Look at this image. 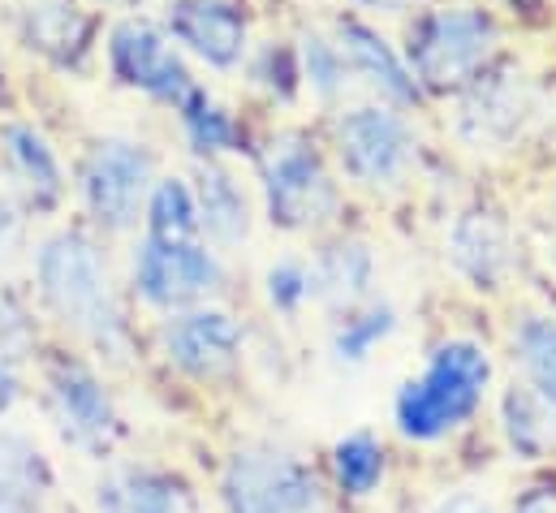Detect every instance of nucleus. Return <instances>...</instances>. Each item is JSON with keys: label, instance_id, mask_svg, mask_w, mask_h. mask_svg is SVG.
I'll use <instances>...</instances> for the list:
<instances>
[{"label": "nucleus", "instance_id": "f257e3e1", "mask_svg": "<svg viewBox=\"0 0 556 513\" xmlns=\"http://www.w3.org/2000/svg\"><path fill=\"white\" fill-rule=\"evenodd\" d=\"M492 385V359L479 341H444L431 350L422 376L406 380L393 401V423L406 440L431 445L466 427Z\"/></svg>", "mask_w": 556, "mask_h": 513}, {"label": "nucleus", "instance_id": "f03ea898", "mask_svg": "<svg viewBox=\"0 0 556 513\" xmlns=\"http://www.w3.org/2000/svg\"><path fill=\"white\" fill-rule=\"evenodd\" d=\"M39 289L43 302L56 311V320L65 328H74L78 337L117 350L126 337L122 311H117V293L109 280V263L96 251V242L87 234H56L43 242L39 251Z\"/></svg>", "mask_w": 556, "mask_h": 513}, {"label": "nucleus", "instance_id": "7ed1b4c3", "mask_svg": "<svg viewBox=\"0 0 556 513\" xmlns=\"http://www.w3.org/2000/svg\"><path fill=\"white\" fill-rule=\"evenodd\" d=\"M220 501L229 513H324L319 475L289 449L247 445L220 475Z\"/></svg>", "mask_w": 556, "mask_h": 513}, {"label": "nucleus", "instance_id": "20e7f679", "mask_svg": "<svg viewBox=\"0 0 556 513\" xmlns=\"http://www.w3.org/2000/svg\"><path fill=\"white\" fill-rule=\"evenodd\" d=\"M496 52V22L483 9H435L422 17L410 43L418 87L427 91H457L470 87L479 74H488V61Z\"/></svg>", "mask_w": 556, "mask_h": 513}, {"label": "nucleus", "instance_id": "39448f33", "mask_svg": "<svg viewBox=\"0 0 556 513\" xmlns=\"http://www.w3.org/2000/svg\"><path fill=\"white\" fill-rule=\"evenodd\" d=\"M268 212L280 229H311L337 212V186L302 134H280L264 151Z\"/></svg>", "mask_w": 556, "mask_h": 513}, {"label": "nucleus", "instance_id": "423d86ee", "mask_svg": "<svg viewBox=\"0 0 556 513\" xmlns=\"http://www.w3.org/2000/svg\"><path fill=\"white\" fill-rule=\"evenodd\" d=\"M225 280L220 259L203 251L199 242H160V238H142L135 251V285L139 293L160 306V311H181L194 306L199 298L216 293Z\"/></svg>", "mask_w": 556, "mask_h": 513}, {"label": "nucleus", "instance_id": "0eeeda50", "mask_svg": "<svg viewBox=\"0 0 556 513\" xmlns=\"http://www.w3.org/2000/svg\"><path fill=\"white\" fill-rule=\"evenodd\" d=\"M151 190V155L130 138H104L83 173V195L104 229H130Z\"/></svg>", "mask_w": 556, "mask_h": 513}, {"label": "nucleus", "instance_id": "6e6552de", "mask_svg": "<svg viewBox=\"0 0 556 513\" xmlns=\"http://www.w3.org/2000/svg\"><path fill=\"white\" fill-rule=\"evenodd\" d=\"M337 142L345 173L363 186H393L415 155L410 129L389 109H354L350 117H341Z\"/></svg>", "mask_w": 556, "mask_h": 513}, {"label": "nucleus", "instance_id": "1a4fd4ad", "mask_svg": "<svg viewBox=\"0 0 556 513\" xmlns=\"http://www.w3.org/2000/svg\"><path fill=\"white\" fill-rule=\"evenodd\" d=\"M160 341H164L168 363L181 367L194 380H220L242 359V328L229 311H216V306L173 315L164 324Z\"/></svg>", "mask_w": 556, "mask_h": 513}, {"label": "nucleus", "instance_id": "9d476101", "mask_svg": "<svg viewBox=\"0 0 556 513\" xmlns=\"http://www.w3.org/2000/svg\"><path fill=\"white\" fill-rule=\"evenodd\" d=\"M109 57H113V70L126 87H139V91L155 96V100H168L177 109L199 91L181 65V57L168 48V39L142 17H130L113 30Z\"/></svg>", "mask_w": 556, "mask_h": 513}, {"label": "nucleus", "instance_id": "9b49d317", "mask_svg": "<svg viewBox=\"0 0 556 513\" xmlns=\"http://www.w3.org/2000/svg\"><path fill=\"white\" fill-rule=\"evenodd\" d=\"M527 117H531V91H527L522 74L496 70V74H479L470 83L457 129L470 147H505L514 134H522Z\"/></svg>", "mask_w": 556, "mask_h": 513}, {"label": "nucleus", "instance_id": "f8f14e48", "mask_svg": "<svg viewBox=\"0 0 556 513\" xmlns=\"http://www.w3.org/2000/svg\"><path fill=\"white\" fill-rule=\"evenodd\" d=\"M48 388H52V414H56L65 440L78 449L104 453L117 436V414H113V401L100 388V380L78 363H61Z\"/></svg>", "mask_w": 556, "mask_h": 513}, {"label": "nucleus", "instance_id": "ddd939ff", "mask_svg": "<svg viewBox=\"0 0 556 513\" xmlns=\"http://www.w3.org/2000/svg\"><path fill=\"white\" fill-rule=\"evenodd\" d=\"M168 30L216 70L238 65L247 52V17L225 0H173Z\"/></svg>", "mask_w": 556, "mask_h": 513}, {"label": "nucleus", "instance_id": "4468645a", "mask_svg": "<svg viewBox=\"0 0 556 513\" xmlns=\"http://www.w3.org/2000/svg\"><path fill=\"white\" fill-rule=\"evenodd\" d=\"M96 505L100 513H199L190 484L147 466L109 471L96 488Z\"/></svg>", "mask_w": 556, "mask_h": 513}, {"label": "nucleus", "instance_id": "2eb2a0df", "mask_svg": "<svg viewBox=\"0 0 556 513\" xmlns=\"http://www.w3.org/2000/svg\"><path fill=\"white\" fill-rule=\"evenodd\" d=\"M337 48H341V57L358 70V74H367V83H376L384 96H393V100H402V104H410L418 100V78L402 65V57L371 30V26H363V22H354V17H341L337 22Z\"/></svg>", "mask_w": 556, "mask_h": 513}, {"label": "nucleus", "instance_id": "dca6fc26", "mask_svg": "<svg viewBox=\"0 0 556 513\" xmlns=\"http://www.w3.org/2000/svg\"><path fill=\"white\" fill-rule=\"evenodd\" d=\"M448 255L462 276L492 289L509 267V238L492 212H466L448 234Z\"/></svg>", "mask_w": 556, "mask_h": 513}, {"label": "nucleus", "instance_id": "f3484780", "mask_svg": "<svg viewBox=\"0 0 556 513\" xmlns=\"http://www.w3.org/2000/svg\"><path fill=\"white\" fill-rule=\"evenodd\" d=\"M26 39L43 57L70 65V61H78L87 52L91 22L74 4H65V0H39V4L26 9Z\"/></svg>", "mask_w": 556, "mask_h": 513}, {"label": "nucleus", "instance_id": "a211bd4d", "mask_svg": "<svg viewBox=\"0 0 556 513\" xmlns=\"http://www.w3.org/2000/svg\"><path fill=\"white\" fill-rule=\"evenodd\" d=\"M194 203H199V229H207V238H212V242L233 247V242H242V238H247V229H251L247 195L233 186V177H229L225 168H212V164L203 168Z\"/></svg>", "mask_w": 556, "mask_h": 513}, {"label": "nucleus", "instance_id": "6ab92c4d", "mask_svg": "<svg viewBox=\"0 0 556 513\" xmlns=\"http://www.w3.org/2000/svg\"><path fill=\"white\" fill-rule=\"evenodd\" d=\"M514 359L527 376V388L540 397V405L556 418V320L553 315H527L514 328Z\"/></svg>", "mask_w": 556, "mask_h": 513}, {"label": "nucleus", "instance_id": "aec40b11", "mask_svg": "<svg viewBox=\"0 0 556 513\" xmlns=\"http://www.w3.org/2000/svg\"><path fill=\"white\" fill-rule=\"evenodd\" d=\"M371 251L358 247V242H341V247H328L319 263L311 267V285L324 302L332 306H354L367 289H371Z\"/></svg>", "mask_w": 556, "mask_h": 513}, {"label": "nucleus", "instance_id": "412c9836", "mask_svg": "<svg viewBox=\"0 0 556 513\" xmlns=\"http://www.w3.org/2000/svg\"><path fill=\"white\" fill-rule=\"evenodd\" d=\"M332 479L345 497H371L384 484V445L371 431H350L332 445Z\"/></svg>", "mask_w": 556, "mask_h": 513}, {"label": "nucleus", "instance_id": "4be33fe9", "mask_svg": "<svg viewBox=\"0 0 556 513\" xmlns=\"http://www.w3.org/2000/svg\"><path fill=\"white\" fill-rule=\"evenodd\" d=\"M147 238L160 242H194L199 238V203L181 177H164L147 199Z\"/></svg>", "mask_w": 556, "mask_h": 513}, {"label": "nucleus", "instance_id": "5701e85b", "mask_svg": "<svg viewBox=\"0 0 556 513\" xmlns=\"http://www.w3.org/2000/svg\"><path fill=\"white\" fill-rule=\"evenodd\" d=\"M9 155L22 173V182L30 186L35 203H56L61 195V168H56V155L48 147V138L30 126H9Z\"/></svg>", "mask_w": 556, "mask_h": 513}, {"label": "nucleus", "instance_id": "b1692460", "mask_svg": "<svg viewBox=\"0 0 556 513\" xmlns=\"http://www.w3.org/2000/svg\"><path fill=\"white\" fill-rule=\"evenodd\" d=\"M553 414L540 405V397L531 388H514L505 397V436L514 445V453L522 458H540L548 449V436H553Z\"/></svg>", "mask_w": 556, "mask_h": 513}, {"label": "nucleus", "instance_id": "393cba45", "mask_svg": "<svg viewBox=\"0 0 556 513\" xmlns=\"http://www.w3.org/2000/svg\"><path fill=\"white\" fill-rule=\"evenodd\" d=\"M393 328H397L393 306H371V311H363V315H350V320L337 328V337H332V354H337L341 363H363V359L376 350V341H384Z\"/></svg>", "mask_w": 556, "mask_h": 513}, {"label": "nucleus", "instance_id": "a878e982", "mask_svg": "<svg viewBox=\"0 0 556 513\" xmlns=\"http://www.w3.org/2000/svg\"><path fill=\"white\" fill-rule=\"evenodd\" d=\"M181 117H186V129H190V138H194L199 151H220V147L233 142V122H229V113H220L203 91H194V96L181 104Z\"/></svg>", "mask_w": 556, "mask_h": 513}, {"label": "nucleus", "instance_id": "bb28decb", "mask_svg": "<svg viewBox=\"0 0 556 513\" xmlns=\"http://www.w3.org/2000/svg\"><path fill=\"white\" fill-rule=\"evenodd\" d=\"M302 57H306L311 83H315L324 96L341 91V83H345V57H341L337 43H328V39H319V35H306V39H302Z\"/></svg>", "mask_w": 556, "mask_h": 513}, {"label": "nucleus", "instance_id": "cd10ccee", "mask_svg": "<svg viewBox=\"0 0 556 513\" xmlns=\"http://www.w3.org/2000/svg\"><path fill=\"white\" fill-rule=\"evenodd\" d=\"M311 293H315L311 267H302V263H277L268 272V298H273V306H280V311H298Z\"/></svg>", "mask_w": 556, "mask_h": 513}, {"label": "nucleus", "instance_id": "c85d7f7f", "mask_svg": "<svg viewBox=\"0 0 556 513\" xmlns=\"http://www.w3.org/2000/svg\"><path fill=\"white\" fill-rule=\"evenodd\" d=\"M431 513H496V510H492V501H488L483 492H475V488H457V492L440 497Z\"/></svg>", "mask_w": 556, "mask_h": 513}, {"label": "nucleus", "instance_id": "c756f323", "mask_svg": "<svg viewBox=\"0 0 556 513\" xmlns=\"http://www.w3.org/2000/svg\"><path fill=\"white\" fill-rule=\"evenodd\" d=\"M0 513H39L35 492H30V488H22V484L0 479Z\"/></svg>", "mask_w": 556, "mask_h": 513}, {"label": "nucleus", "instance_id": "7c9ffc66", "mask_svg": "<svg viewBox=\"0 0 556 513\" xmlns=\"http://www.w3.org/2000/svg\"><path fill=\"white\" fill-rule=\"evenodd\" d=\"M514 513H556V488H531V492L514 505Z\"/></svg>", "mask_w": 556, "mask_h": 513}, {"label": "nucleus", "instance_id": "2f4dec72", "mask_svg": "<svg viewBox=\"0 0 556 513\" xmlns=\"http://www.w3.org/2000/svg\"><path fill=\"white\" fill-rule=\"evenodd\" d=\"M13 401H17V376H13V367L0 359V414H4Z\"/></svg>", "mask_w": 556, "mask_h": 513}, {"label": "nucleus", "instance_id": "473e14b6", "mask_svg": "<svg viewBox=\"0 0 556 513\" xmlns=\"http://www.w3.org/2000/svg\"><path fill=\"white\" fill-rule=\"evenodd\" d=\"M363 4H371V9H384V13H397V9H410L415 0H363Z\"/></svg>", "mask_w": 556, "mask_h": 513}, {"label": "nucleus", "instance_id": "72a5a7b5", "mask_svg": "<svg viewBox=\"0 0 556 513\" xmlns=\"http://www.w3.org/2000/svg\"><path fill=\"white\" fill-rule=\"evenodd\" d=\"M0 96H4V74H0Z\"/></svg>", "mask_w": 556, "mask_h": 513}]
</instances>
